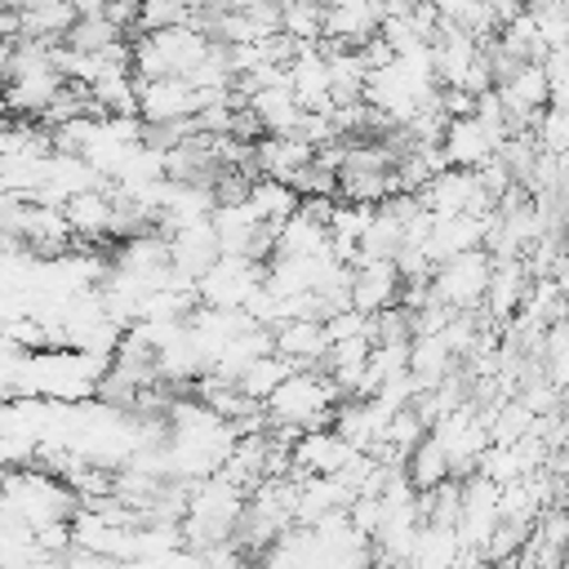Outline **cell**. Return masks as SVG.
Masks as SVG:
<instances>
[{
	"label": "cell",
	"instance_id": "12",
	"mask_svg": "<svg viewBox=\"0 0 569 569\" xmlns=\"http://www.w3.org/2000/svg\"><path fill=\"white\" fill-rule=\"evenodd\" d=\"M329 329L325 320H289L276 329V351L289 356L298 369H320L325 356H329Z\"/></svg>",
	"mask_w": 569,
	"mask_h": 569
},
{
	"label": "cell",
	"instance_id": "5",
	"mask_svg": "<svg viewBox=\"0 0 569 569\" xmlns=\"http://www.w3.org/2000/svg\"><path fill=\"white\" fill-rule=\"evenodd\" d=\"M267 284V262H249V258H222L200 284V302L204 307H222V311H244L249 298Z\"/></svg>",
	"mask_w": 569,
	"mask_h": 569
},
{
	"label": "cell",
	"instance_id": "4",
	"mask_svg": "<svg viewBox=\"0 0 569 569\" xmlns=\"http://www.w3.org/2000/svg\"><path fill=\"white\" fill-rule=\"evenodd\" d=\"M431 280H436V298L449 302L453 311H480L489 298V284H493V253L489 249L458 253V258L440 262Z\"/></svg>",
	"mask_w": 569,
	"mask_h": 569
},
{
	"label": "cell",
	"instance_id": "3",
	"mask_svg": "<svg viewBox=\"0 0 569 569\" xmlns=\"http://www.w3.org/2000/svg\"><path fill=\"white\" fill-rule=\"evenodd\" d=\"M338 405H342V391L333 387L329 373H320V369H298V373L267 400V418H271V427L325 431V427H333Z\"/></svg>",
	"mask_w": 569,
	"mask_h": 569
},
{
	"label": "cell",
	"instance_id": "18",
	"mask_svg": "<svg viewBox=\"0 0 569 569\" xmlns=\"http://www.w3.org/2000/svg\"><path fill=\"white\" fill-rule=\"evenodd\" d=\"M533 133H538L542 151H551V156H569V111H565V107H547V111L538 116Z\"/></svg>",
	"mask_w": 569,
	"mask_h": 569
},
{
	"label": "cell",
	"instance_id": "9",
	"mask_svg": "<svg viewBox=\"0 0 569 569\" xmlns=\"http://www.w3.org/2000/svg\"><path fill=\"white\" fill-rule=\"evenodd\" d=\"M62 213H67V222H71V231H76V240L84 249H102V240L111 244V213H116L111 191H102V187L80 191V196L67 200Z\"/></svg>",
	"mask_w": 569,
	"mask_h": 569
},
{
	"label": "cell",
	"instance_id": "19",
	"mask_svg": "<svg viewBox=\"0 0 569 569\" xmlns=\"http://www.w3.org/2000/svg\"><path fill=\"white\" fill-rule=\"evenodd\" d=\"M320 4H325V9H333V4H351V0H320Z\"/></svg>",
	"mask_w": 569,
	"mask_h": 569
},
{
	"label": "cell",
	"instance_id": "17",
	"mask_svg": "<svg viewBox=\"0 0 569 569\" xmlns=\"http://www.w3.org/2000/svg\"><path fill=\"white\" fill-rule=\"evenodd\" d=\"M187 22H191V4H187V0H142L138 36L169 31V27H187Z\"/></svg>",
	"mask_w": 569,
	"mask_h": 569
},
{
	"label": "cell",
	"instance_id": "13",
	"mask_svg": "<svg viewBox=\"0 0 569 569\" xmlns=\"http://www.w3.org/2000/svg\"><path fill=\"white\" fill-rule=\"evenodd\" d=\"M249 209H253L267 227H284V222L302 209V196H298L289 182H280V178H258L253 191H249Z\"/></svg>",
	"mask_w": 569,
	"mask_h": 569
},
{
	"label": "cell",
	"instance_id": "8",
	"mask_svg": "<svg viewBox=\"0 0 569 569\" xmlns=\"http://www.w3.org/2000/svg\"><path fill=\"white\" fill-rule=\"evenodd\" d=\"M138 107L147 124H164V120H191L200 111V93L191 80L169 76V80H138Z\"/></svg>",
	"mask_w": 569,
	"mask_h": 569
},
{
	"label": "cell",
	"instance_id": "2",
	"mask_svg": "<svg viewBox=\"0 0 569 569\" xmlns=\"http://www.w3.org/2000/svg\"><path fill=\"white\" fill-rule=\"evenodd\" d=\"M4 516L22 520L31 529L71 525L80 516V493L44 467H9L4 471Z\"/></svg>",
	"mask_w": 569,
	"mask_h": 569
},
{
	"label": "cell",
	"instance_id": "20",
	"mask_svg": "<svg viewBox=\"0 0 569 569\" xmlns=\"http://www.w3.org/2000/svg\"><path fill=\"white\" fill-rule=\"evenodd\" d=\"M493 569H507V565H493Z\"/></svg>",
	"mask_w": 569,
	"mask_h": 569
},
{
	"label": "cell",
	"instance_id": "11",
	"mask_svg": "<svg viewBox=\"0 0 569 569\" xmlns=\"http://www.w3.org/2000/svg\"><path fill=\"white\" fill-rule=\"evenodd\" d=\"M489 218H493V213H489ZM489 218H471V213H458V218H436L431 240H427V258L440 267V262H449V258H458V253L485 249Z\"/></svg>",
	"mask_w": 569,
	"mask_h": 569
},
{
	"label": "cell",
	"instance_id": "14",
	"mask_svg": "<svg viewBox=\"0 0 569 569\" xmlns=\"http://www.w3.org/2000/svg\"><path fill=\"white\" fill-rule=\"evenodd\" d=\"M409 480L418 485V493H427V489H436V485H445V480H453V467H449V453H445V445L436 440V436H427L413 453H409Z\"/></svg>",
	"mask_w": 569,
	"mask_h": 569
},
{
	"label": "cell",
	"instance_id": "6",
	"mask_svg": "<svg viewBox=\"0 0 569 569\" xmlns=\"http://www.w3.org/2000/svg\"><path fill=\"white\" fill-rule=\"evenodd\" d=\"M169 262H173V271H178L182 280L200 284V280L222 262V236H218L213 218H209V222H196V227H182V231L169 240Z\"/></svg>",
	"mask_w": 569,
	"mask_h": 569
},
{
	"label": "cell",
	"instance_id": "10",
	"mask_svg": "<svg viewBox=\"0 0 569 569\" xmlns=\"http://www.w3.org/2000/svg\"><path fill=\"white\" fill-rule=\"evenodd\" d=\"M311 160H316V147H307L302 138H289V133H267V138H258V147H253L258 178L293 182Z\"/></svg>",
	"mask_w": 569,
	"mask_h": 569
},
{
	"label": "cell",
	"instance_id": "16",
	"mask_svg": "<svg viewBox=\"0 0 569 569\" xmlns=\"http://www.w3.org/2000/svg\"><path fill=\"white\" fill-rule=\"evenodd\" d=\"M120 40H129L116 22H107V13L102 18H80L71 31H67V44L76 49V53H107L111 44H120Z\"/></svg>",
	"mask_w": 569,
	"mask_h": 569
},
{
	"label": "cell",
	"instance_id": "7",
	"mask_svg": "<svg viewBox=\"0 0 569 569\" xmlns=\"http://www.w3.org/2000/svg\"><path fill=\"white\" fill-rule=\"evenodd\" d=\"M400 289H405V276L391 258H360L356 284H351V307L365 316L391 311V307H400Z\"/></svg>",
	"mask_w": 569,
	"mask_h": 569
},
{
	"label": "cell",
	"instance_id": "15",
	"mask_svg": "<svg viewBox=\"0 0 569 569\" xmlns=\"http://www.w3.org/2000/svg\"><path fill=\"white\" fill-rule=\"evenodd\" d=\"M325 18L329 9L320 0H284V36H293L298 44L325 40Z\"/></svg>",
	"mask_w": 569,
	"mask_h": 569
},
{
	"label": "cell",
	"instance_id": "1",
	"mask_svg": "<svg viewBox=\"0 0 569 569\" xmlns=\"http://www.w3.org/2000/svg\"><path fill=\"white\" fill-rule=\"evenodd\" d=\"M111 360L93 351H22L9 342V373H4V396H53V400H84L98 396V382L107 378Z\"/></svg>",
	"mask_w": 569,
	"mask_h": 569
}]
</instances>
